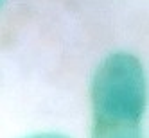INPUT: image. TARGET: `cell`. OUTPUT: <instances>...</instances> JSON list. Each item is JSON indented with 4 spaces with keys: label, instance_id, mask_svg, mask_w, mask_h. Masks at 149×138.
Listing matches in <instances>:
<instances>
[{
    "label": "cell",
    "instance_id": "1",
    "mask_svg": "<svg viewBox=\"0 0 149 138\" xmlns=\"http://www.w3.org/2000/svg\"><path fill=\"white\" fill-rule=\"evenodd\" d=\"M93 124H142L146 113V74L130 52H113L92 77Z\"/></svg>",
    "mask_w": 149,
    "mask_h": 138
},
{
    "label": "cell",
    "instance_id": "2",
    "mask_svg": "<svg viewBox=\"0 0 149 138\" xmlns=\"http://www.w3.org/2000/svg\"><path fill=\"white\" fill-rule=\"evenodd\" d=\"M90 138H144L140 124H93Z\"/></svg>",
    "mask_w": 149,
    "mask_h": 138
},
{
    "label": "cell",
    "instance_id": "3",
    "mask_svg": "<svg viewBox=\"0 0 149 138\" xmlns=\"http://www.w3.org/2000/svg\"><path fill=\"white\" fill-rule=\"evenodd\" d=\"M27 138H68L67 135H59V133H40V135H33Z\"/></svg>",
    "mask_w": 149,
    "mask_h": 138
}]
</instances>
